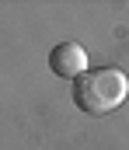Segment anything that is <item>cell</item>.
<instances>
[{"instance_id":"2","label":"cell","mask_w":129,"mask_h":150,"mask_svg":"<svg viewBox=\"0 0 129 150\" xmlns=\"http://www.w3.org/2000/svg\"><path fill=\"white\" fill-rule=\"evenodd\" d=\"M49 70L56 77H63V80H77V77H84L91 67H87V52L80 42H59V45H52V52H49Z\"/></svg>"},{"instance_id":"1","label":"cell","mask_w":129,"mask_h":150,"mask_svg":"<svg viewBox=\"0 0 129 150\" xmlns=\"http://www.w3.org/2000/svg\"><path fill=\"white\" fill-rule=\"evenodd\" d=\"M129 94V77L119 67H94L73 80V105L87 115L115 112Z\"/></svg>"}]
</instances>
